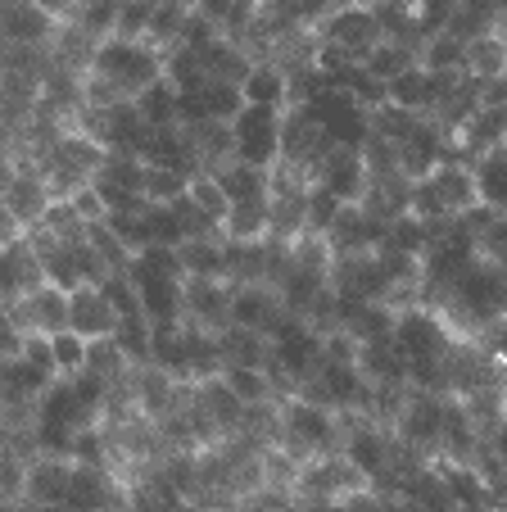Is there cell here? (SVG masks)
I'll use <instances>...</instances> for the list:
<instances>
[{"label":"cell","mask_w":507,"mask_h":512,"mask_svg":"<svg viewBox=\"0 0 507 512\" xmlns=\"http://www.w3.org/2000/svg\"><path fill=\"white\" fill-rule=\"evenodd\" d=\"M340 440H345L340 413H331V408L313 404V399H304V395L281 399V426H277V440H272V445H281L290 458L308 463V458H317V454H335Z\"/></svg>","instance_id":"obj_1"},{"label":"cell","mask_w":507,"mask_h":512,"mask_svg":"<svg viewBox=\"0 0 507 512\" xmlns=\"http://www.w3.org/2000/svg\"><path fill=\"white\" fill-rule=\"evenodd\" d=\"M91 78H100L118 100H136L150 82L163 78V50L150 41H127L109 37L100 41L96 59H91Z\"/></svg>","instance_id":"obj_2"},{"label":"cell","mask_w":507,"mask_h":512,"mask_svg":"<svg viewBox=\"0 0 507 512\" xmlns=\"http://www.w3.org/2000/svg\"><path fill=\"white\" fill-rule=\"evenodd\" d=\"M236 132V159L259 168H277L281 164V109L272 105H245L240 118L231 123Z\"/></svg>","instance_id":"obj_3"},{"label":"cell","mask_w":507,"mask_h":512,"mask_svg":"<svg viewBox=\"0 0 507 512\" xmlns=\"http://www.w3.org/2000/svg\"><path fill=\"white\" fill-rule=\"evenodd\" d=\"M317 37L335 41V46L349 50L354 59H367V50H372L376 41H385V28L372 5H363V0H340V5L317 23Z\"/></svg>","instance_id":"obj_4"},{"label":"cell","mask_w":507,"mask_h":512,"mask_svg":"<svg viewBox=\"0 0 507 512\" xmlns=\"http://www.w3.org/2000/svg\"><path fill=\"white\" fill-rule=\"evenodd\" d=\"M313 182H322L331 195H340L345 204H363L367 186H372V173L363 164V150L358 145H340L335 141L313 168Z\"/></svg>","instance_id":"obj_5"},{"label":"cell","mask_w":507,"mask_h":512,"mask_svg":"<svg viewBox=\"0 0 507 512\" xmlns=\"http://www.w3.org/2000/svg\"><path fill=\"white\" fill-rule=\"evenodd\" d=\"M231 290L236 281L227 277H182V318L195 327L222 331L231 322Z\"/></svg>","instance_id":"obj_6"},{"label":"cell","mask_w":507,"mask_h":512,"mask_svg":"<svg viewBox=\"0 0 507 512\" xmlns=\"http://www.w3.org/2000/svg\"><path fill=\"white\" fill-rule=\"evenodd\" d=\"M127 277L136 281L141 290V309L150 322H168V318H182V277L177 272H163L145 259H127Z\"/></svg>","instance_id":"obj_7"},{"label":"cell","mask_w":507,"mask_h":512,"mask_svg":"<svg viewBox=\"0 0 507 512\" xmlns=\"http://www.w3.org/2000/svg\"><path fill=\"white\" fill-rule=\"evenodd\" d=\"M59 23L32 0H5L0 5V41L10 50H50Z\"/></svg>","instance_id":"obj_8"},{"label":"cell","mask_w":507,"mask_h":512,"mask_svg":"<svg viewBox=\"0 0 507 512\" xmlns=\"http://www.w3.org/2000/svg\"><path fill=\"white\" fill-rule=\"evenodd\" d=\"M281 318H286V304H281V290L272 281H236V290H231V322L236 327H254L272 336Z\"/></svg>","instance_id":"obj_9"},{"label":"cell","mask_w":507,"mask_h":512,"mask_svg":"<svg viewBox=\"0 0 507 512\" xmlns=\"http://www.w3.org/2000/svg\"><path fill=\"white\" fill-rule=\"evenodd\" d=\"M68 476H73V458L32 454L28 458V481H23V508H64L68 503Z\"/></svg>","instance_id":"obj_10"},{"label":"cell","mask_w":507,"mask_h":512,"mask_svg":"<svg viewBox=\"0 0 507 512\" xmlns=\"http://www.w3.org/2000/svg\"><path fill=\"white\" fill-rule=\"evenodd\" d=\"M385 218H376L367 204H345L335 213V223L326 227V245L335 254H363V250H376L385 241Z\"/></svg>","instance_id":"obj_11"},{"label":"cell","mask_w":507,"mask_h":512,"mask_svg":"<svg viewBox=\"0 0 507 512\" xmlns=\"http://www.w3.org/2000/svg\"><path fill=\"white\" fill-rule=\"evenodd\" d=\"M426 182H431V191L440 195V204L458 218V213L476 209L480 204V186H476V164L462 155H444L440 164L426 173Z\"/></svg>","instance_id":"obj_12"},{"label":"cell","mask_w":507,"mask_h":512,"mask_svg":"<svg viewBox=\"0 0 507 512\" xmlns=\"http://www.w3.org/2000/svg\"><path fill=\"white\" fill-rule=\"evenodd\" d=\"M10 313L19 318L23 331H41V336H55V331L68 327V290L59 286H41L32 290V295H19V300L10 304Z\"/></svg>","instance_id":"obj_13"},{"label":"cell","mask_w":507,"mask_h":512,"mask_svg":"<svg viewBox=\"0 0 507 512\" xmlns=\"http://www.w3.org/2000/svg\"><path fill=\"white\" fill-rule=\"evenodd\" d=\"M68 327L87 340L114 336L118 309L109 304V295L100 286H77V290H68Z\"/></svg>","instance_id":"obj_14"},{"label":"cell","mask_w":507,"mask_h":512,"mask_svg":"<svg viewBox=\"0 0 507 512\" xmlns=\"http://www.w3.org/2000/svg\"><path fill=\"white\" fill-rule=\"evenodd\" d=\"M50 200H55V195H50L41 168L37 164H19V173L10 177V186H5V204L14 209V218L23 223V232H32V227L46 218Z\"/></svg>","instance_id":"obj_15"},{"label":"cell","mask_w":507,"mask_h":512,"mask_svg":"<svg viewBox=\"0 0 507 512\" xmlns=\"http://www.w3.org/2000/svg\"><path fill=\"white\" fill-rule=\"evenodd\" d=\"M200 59H204V73H209V82H240L254 68V55H249V46L245 41H236V37H213L209 46L200 50Z\"/></svg>","instance_id":"obj_16"},{"label":"cell","mask_w":507,"mask_h":512,"mask_svg":"<svg viewBox=\"0 0 507 512\" xmlns=\"http://www.w3.org/2000/svg\"><path fill=\"white\" fill-rule=\"evenodd\" d=\"M182 254V272L186 277H227V236L213 232V236H186L177 245Z\"/></svg>","instance_id":"obj_17"},{"label":"cell","mask_w":507,"mask_h":512,"mask_svg":"<svg viewBox=\"0 0 507 512\" xmlns=\"http://www.w3.org/2000/svg\"><path fill=\"white\" fill-rule=\"evenodd\" d=\"M222 236L227 241H268L272 236V204L263 200H236L222 218Z\"/></svg>","instance_id":"obj_18"},{"label":"cell","mask_w":507,"mask_h":512,"mask_svg":"<svg viewBox=\"0 0 507 512\" xmlns=\"http://www.w3.org/2000/svg\"><path fill=\"white\" fill-rule=\"evenodd\" d=\"M240 91H245L249 105L286 109V68L277 59H254V68L240 78Z\"/></svg>","instance_id":"obj_19"},{"label":"cell","mask_w":507,"mask_h":512,"mask_svg":"<svg viewBox=\"0 0 507 512\" xmlns=\"http://www.w3.org/2000/svg\"><path fill=\"white\" fill-rule=\"evenodd\" d=\"M218 182L227 191V200H263L272 191V168H259V164H245V159H227L218 168Z\"/></svg>","instance_id":"obj_20"},{"label":"cell","mask_w":507,"mask_h":512,"mask_svg":"<svg viewBox=\"0 0 507 512\" xmlns=\"http://www.w3.org/2000/svg\"><path fill=\"white\" fill-rule=\"evenodd\" d=\"M476 186H480V204H489L494 213H507V150H485L476 159Z\"/></svg>","instance_id":"obj_21"},{"label":"cell","mask_w":507,"mask_h":512,"mask_svg":"<svg viewBox=\"0 0 507 512\" xmlns=\"http://www.w3.org/2000/svg\"><path fill=\"white\" fill-rule=\"evenodd\" d=\"M163 78L173 82L177 91H204V82H209V73H204V59L195 46H168L163 50Z\"/></svg>","instance_id":"obj_22"},{"label":"cell","mask_w":507,"mask_h":512,"mask_svg":"<svg viewBox=\"0 0 507 512\" xmlns=\"http://www.w3.org/2000/svg\"><path fill=\"white\" fill-rule=\"evenodd\" d=\"M462 73H471V78L489 82L498 78V73H507V41L498 37V32H485V37H471L467 41V68Z\"/></svg>","instance_id":"obj_23"},{"label":"cell","mask_w":507,"mask_h":512,"mask_svg":"<svg viewBox=\"0 0 507 512\" xmlns=\"http://www.w3.org/2000/svg\"><path fill=\"white\" fill-rule=\"evenodd\" d=\"M114 340L118 349L127 354V363H154V322L145 318V313H127V318H118L114 327Z\"/></svg>","instance_id":"obj_24"},{"label":"cell","mask_w":507,"mask_h":512,"mask_svg":"<svg viewBox=\"0 0 507 512\" xmlns=\"http://www.w3.org/2000/svg\"><path fill=\"white\" fill-rule=\"evenodd\" d=\"M417 64L435 68V73H462L467 68V41L453 37V32H435V37L421 41Z\"/></svg>","instance_id":"obj_25"},{"label":"cell","mask_w":507,"mask_h":512,"mask_svg":"<svg viewBox=\"0 0 507 512\" xmlns=\"http://www.w3.org/2000/svg\"><path fill=\"white\" fill-rule=\"evenodd\" d=\"M222 381H227V386L236 390V395L245 399L249 408L281 399L277 386H272V377H268V368H245V363H227V368H222Z\"/></svg>","instance_id":"obj_26"},{"label":"cell","mask_w":507,"mask_h":512,"mask_svg":"<svg viewBox=\"0 0 507 512\" xmlns=\"http://www.w3.org/2000/svg\"><path fill=\"white\" fill-rule=\"evenodd\" d=\"M417 64V50L412 46H403V41H376L372 50H367V59H363V68L372 73V78H381V82H394L403 73V68H412Z\"/></svg>","instance_id":"obj_27"},{"label":"cell","mask_w":507,"mask_h":512,"mask_svg":"<svg viewBox=\"0 0 507 512\" xmlns=\"http://www.w3.org/2000/svg\"><path fill=\"white\" fill-rule=\"evenodd\" d=\"M136 109H141V118L150 127H163V123H177V87L168 78L150 82V87L136 96Z\"/></svg>","instance_id":"obj_28"},{"label":"cell","mask_w":507,"mask_h":512,"mask_svg":"<svg viewBox=\"0 0 507 512\" xmlns=\"http://www.w3.org/2000/svg\"><path fill=\"white\" fill-rule=\"evenodd\" d=\"M118 5L123 0H77V14L68 23H77V28L91 32L96 41H109L118 28Z\"/></svg>","instance_id":"obj_29"},{"label":"cell","mask_w":507,"mask_h":512,"mask_svg":"<svg viewBox=\"0 0 507 512\" xmlns=\"http://www.w3.org/2000/svg\"><path fill=\"white\" fill-rule=\"evenodd\" d=\"M50 349H55V368H59V377H77V372H87L91 340H87V336H77L73 327L55 331V336H50Z\"/></svg>","instance_id":"obj_30"},{"label":"cell","mask_w":507,"mask_h":512,"mask_svg":"<svg viewBox=\"0 0 507 512\" xmlns=\"http://www.w3.org/2000/svg\"><path fill=\"white\" fill-rule=\"evenodd\" d=\"M37 227H46L50 236H55V241H87V218H82V213L73 209V200H50V209H46V218H41Z\"/></svg>","instance_id":"obj_31"},{"label":"cell","mask_w":507,"mask_h":512,"mask_svg":"<svg viewBox=\"0 0 507 512\" xmlns=\"http://www.w3.org/2000/svg\"><path fill=\"white\" fill-rule=\"evenodd\" d=\"M191 173L182 168H163V164H145V200L150 204H173L177 195H186Z\"/></svg>","instance_id":"obj_32"},{"label":"cell","mask_w":507,"mask_h":512,"mask_svg":"<svg viewBox=\"0 0 507 512\" xmlns=\"http://www.w3.org/2000/svg\"><path fill=\"white\" fill-rule=\"evenodd\" d=\"M204 109H209V118H222V123H236L240 109L249 105L245 91H240V82H204Z\"/></svg>","instance_id":"obj_33"},{"label":"cell","mask_w":507,"mask_h":512,"mask_svg":"<svg viewBox=\"0 0 507 512\" xmlns=\"http://www.w3.org/2000/svg\"><path fill=\"white\" fill-rule=\"evenodd\" d=\"M186 195H191L195 204H200L204 213H213V218H227V209H231V200H227V191H222V182H218V173H195L191 182H186Z\"/></svg>","instance_id":"obj_34"},{"label":"cell","mask_w":507,"mask_h":512,"mask_svg":"<svg viewBox=\"0 0 507 512\" xmlns=\"http://www.w3.org/2000/svg\"><path fill=\"white\" fill-rule=\"evenodd\" d=\"M150 19H154V0H123V5H118L114 37L145 41V37H150Z\"/></svg>","instance_id":"obj_35"},{"label":"cell","mask_w":507,"mask_h":512,"mask_svg":"<svg viewBox=\"0 0 507 512\" xmlns=\"http://www.w3.org/2000/svg\"><path fill=\"white\" fill-rule=\"evenodd\" d=\"M340 209H345V200H340V195H331L322 182L308 186V232L326 236V227L335 223V213H340Z\"/></svg>","instance_id":"obj_36"},{"label":"cell","mask_w":507,"mask_h":512,"mask_svg":"<svg viewBox=\"0 0 507 512\" xmlns=\"http://www.w3.org/2000/svg\"><path fill=\"white\" fill-rule=\"evenodd\" d=\"M19 295H23V281H19V259H14V241H10L0 245V309H10Z\"/></svg>","instance_id":"obj_37"},{"label":"cell","mask_w":507,"mask_h":512,"mask_svg":"<svg viewBox=\"0 0 507 512\" xmlns=\"http://www.w3.org/2000/svg\"><path fill=\"white\" fill-rule=\"evenodd\" d=\"M68 200H73V209L82 213L87 223H105V218H109L105 200H100V191H96V186H91V182H82V186H77L73 195H68Z\"/></svg>","instance_id":"obj_38"},{"label":"cell","mask_w":507,"mask_h":512,"mask_svg":"<svg viewBox=\"0 0 507 512\" xmlns=\"http://www.w3.org/2000/svg\"><path fill=\"white\" fill-rule=\"evenodd\" d=\"M480 105L503 109V114H507V73H498V78L480 82Z\"/></svg>","instance_id":"obj_39"},{"label":"cell","mask_w":507,"mask_h":512,"mask_svg":"<svg viewBox=\"0 0 507 512\" xmlns=\"http://www.w3.org/2000/svg\"><path fill=\"white\" fill-rule=\"evenodd\" d=\"M23 236V223L14 218V209L5 204V195H0V245H10V241H19Z\"/></svg>","instance_id":"obj_40"},{"label":"cell","mask_w":507,"mask_h":512,"mask_svg":"<svg viewBox=\"0 0 507 512\" xmlns=\"http://www.w3.org/2000/svg\"><path fill=\"white\" fill-rule=\"evenodd\" d=\"M32 5H41V10H46L55 23H68L77 14V0H32Z\"/></svg>","instance_id":"obj_41"},{"label":"cell","mask_w":507,"mask_h":512,"mask_svg":"<svg viewBox=\"0 0 507 512\" xmlns=\"http://www.w3.org/2000/svg\"><path fill=\"white\" fill-rule=\"evenodd\" d=\"M503 150H507V123H503Z\"/></svg>","instance_id":"obj_42"}]
</instances>
